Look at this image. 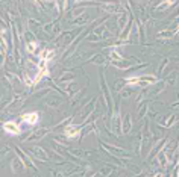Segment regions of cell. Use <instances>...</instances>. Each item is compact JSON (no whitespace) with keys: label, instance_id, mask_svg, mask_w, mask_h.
<instances>
[{"label":"cell","instance_id":"obj_4","mask_svg":"<svg viewBox=\"0 0 179 177\" xmlns=\"http://www.w3.org/2000/svg\"><path fill=\"white\" fill-rule=\"evenodd\" d=\"M126 83L131 85V86H134V85H140V77H137V76L128 77V79H126Z\"/></svg>","mask_w":179,"mask_h":177},{"label":"cell","instance_id":"obj_1","mask_svg":"<svg viewBox=\"0 0 179 177\" xmlns=\"http://www.w3.org/2000/svg\"><path fill=\"white\" fill-rule=\"evenodd\" d=\"M3 129H5V132H6L8 135H12V136L21 133V129H20V126H18L15 121H8V123H5V124H3Z\"/></svg>","mask_w":179,"mask_h":177},{"label":"cell","instance_id":"obj_3","mask_svg":"<svg viewBox=\"0 0 179 177\" xmlns=\"http://www.w3.org/2000/svg\"><path fill=\"white\" fill-rule=\"evenodd\" d=\"M64 133H65V136L69 139H73V138H78L81 135V129L76 127V126H69V127H65Z\"/></svg>","mask_w":179,"mask_h":177},{"label":"cell","instance_id":"obj_2","mask_svg":"<svg viewBox=\"0 0 179 177\" xmlns=\"http://www.w3.org/2000/svg\"><path fill=\"white\" fill-rule=\"evenodd\" d=\"M21 118H23V121H25L26 124H29V126H35V124L40 121L38 112H28V114H25Z\"/></svg>","mask_w":179,"mask_h":177},{"label":"cell","instance_id":"obj_5","mask_svg":"<svg viewBox=\"0 0 179 177\" xmlns=\"http://www.w3.org/2000/svg\"><path fill=\"white\" fill-rule=\"evenodd\" d=\"M37 47H38V44H37V42H31V44H28V47H26V49H28V52L34 53Z\"/></svg>","mask_w":179,"mask_h":177}]
</instances>
